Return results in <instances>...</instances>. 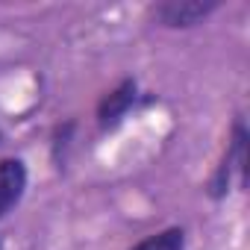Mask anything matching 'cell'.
Wrapping results in <instances>:
<instances>
[{
  "mask_svg": "<svg viewBox=\"0 0 250 250\" xmlns=\"http://www.w3.org/2000/svg\"><path fill=\"white\" fill-rule=\"evenodd\" d=\"M27 191V165L21 159H0V218L12 212Z\"/></svg>",
  "mask_w": 250,
  "mask_h": 250,
  "instance_id": "4",
  "label": "cell"
},
{
  "mask_svg": "<svg viewBox=\"0 0 250 250\" xmlns=\"http://www.w3.org/2000/svg\"><path fill=\"white\" fill-rule=\"evenodd\" d=\"M136 100H139V83L133 77L121 80L112 91H106L100 97V103H97V124H100V130H115L118 124L130 115Z\"/></svg>",
  "mask_w": 250,
  "mask_h": 250,
  "instance_id": "3",
  "label": "cell"
},
{
  "mask_svg": "<svg viewBox=\"0 0 250 250\" xmlns=\"http://www.w3.org/2000/svg\"><path fill=\"white\" fill-rule=\"evenodd\" d=\"M244 183H247V127H244V118H235L227 150L215 174L209 177L206 191L212 200H224L232 188H244Z\"/></svg>",
  "mask_w": 250,
  "mask_h": 250,
  "instance_id": "1",
  "label": "cell"
},
{
  "mask_svg": "<svg viewBox=\"0 0 250 250\" xmlns=\"http://www.w3.org/2000/svg\"><path fill=\"white\" fill-rule=\"evenodd\" d=\"M0 142H3V130H0Z\"/></svg>",
  "mask_w": 250,
  "mask_h": 250,
  "instance_id": "7",
  "label": "cell"
},
{
  "mask_svg": "<svg viewBox=\"0 0 250 250\" xmlns=\"http://www.w3.org/2000/svg\"><path fill=\"white\" fill-rule=\"evenodd\" d=\"M133 250H186V229L183 227H168L162 232H153L142 238Z\"/></svg>",
  "mask_w": 250,
  "mask_h": 250,
  "instance_id": "5",
  "label": "cell"
},
{
  "mask_svg": "<svg viewBox=\"0 0 250 250\" xmlns=\"http://www.w3.org/2000/svg\"><path fill=\"white\" fill-rule=\"evenodd\" d=\"M215 9H218L215 0H165V3L150 6V15L159 27L188 30V27H197L200 21H206Z\"/></svg>",
  "mask_w": 250,
  "mask_h": 250,
  "instance_id": "2",
  "label": "cell"
},
{
  "mask_svg": "<svg viewBox=\"0 0 250 250\" xmlns=\"http://www.w3.org/2000/svg\"><path fill=\"white\" fill-rule=\"evenodd\" d=\"M0 250H3V238H0Z\"/></svg>",
  "mask_w": 250,
  "mask_h": 250,
  "instance_id": "6",
  "label": "cell"
}]
</instances>
